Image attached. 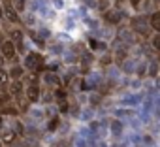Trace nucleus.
Segmentation results:
<instances>
[{
  "mask_svg": "<svg viewBox=\"0 0 160 147\" xmlns=\"http://www.w3.org/2000/svg\"><path fill=\"white\" fill-rule=\"evenodd\" d=\"M23 66L27 72H32V74H40L45 70V57L40 53V51H30V53H25V58H23Z\"/></svg>",
  "mask_w": 160,
  "mask_h": 147,
  "instance_id": "obj_1",
  "label": "nucleus"
},
{
  "mask_svg": "<svg viewBox=\"0 0 160 147\" xmlns=\"http://www.w3.org/2000/svg\"><path fill=\"white\" fill-rule=\"evenodd\" d=\"M130 28L136 32V34H139V36H143V38H147V36H151V25H149V15H134L132 19H130Z\"/></svg>",
  "mask_w": 160,
  "mask_h": 147,
  "instance_id": "obj_2",
  "label": "nucleus"
},
{
  "mask_svg": "<svg viewBox=\"0 0 160 147\" xmlns=\"http://www.w3.org/2000/svg\"><path fill=\"white\" fill-rule=\"evenodd\" d=\"M42 96V87H40V79L38 78H30L25 83V98L30 104H36Z\"/></svg>",
  "mask_w": 160,
  "mask_h": 147,
  "instance_id": "obj_3",
  "label": "nucleus"
},
{
  "mask_svg": "<svg viewBox=\"0 0 160 147\" xmlns=\"http://www.w3.org/2000/svg\"><path fill=\"white\" fill-rule=\"evenodd\" d=\"M0 53L4 55L6 62H8V60L13 62V60H17V57H19V53H17V49H15V45H13V42H12L10 38H6V40L2 42V45H0Z\"/></svg>",
  "mask_w": 160,
  "mask_h": 147,
  "instance_id": "obj_4",
  "label": "nucleus"
},
{
  "mask_svg": "<svg viewBox=\"0 0 160 147\" xmlns=\"http://www.w3.org/2000/svg\"><path fill=\"white\" fill-rule=\"evenodd\" d=\"M10 40L13 42L17 53L23 55V53H25V34H23V30H21V28H12V32H10Z\"/></svg>",
  "mask_w": 160,
  "mask_h": 147,
  "instance_id": "obj_5",
  "label": "nucleus"
},
{
  "mask_svg": "<svg viewBox=\"0 0 160 147\" xmlns=\"http://www.w3.org/2000/svg\"><path fill=\"white\" fill-rule=\"evenodd\" d=\"M8 93H10V96L13 100L25 96V83H23V79H12L10 85H8Z\"/></svg>",
  "mask_w": 160,
  "mask_h": 147,
  "instance_id": "obj_6",
  "label": "nucleus"
},
{
  "mask_svg": "<svg viewBox=\"0 0 160 147\" xmlns=\"http://www.w3.org/2000/svg\"><path fill=\"white\" fill-rule=\"evenodd\" d=\"M19 139V136L12 130V126H4V130L0 132V141L4 143V147H13V143Z\"/></svg>",
  "mask_w": 160,
  "mask_h": 147,
  "instance_id": "obj_7",
  "label": "nucleus"
},
{
  "mask_svg": "<svg viewBox=\"0 0 160 147\" xmlns=\"http://www.w3.org/2000/svg\"><path fill=\"white\" fill-rule=\"evenodd\" d=\"M2 8H4V17H6L10 23H13V25H15V23H21V15L15 12V8L12 6L10 0H4V6H2Z\"/></svg>",
  "mask_w": 160,
  "mask_h": 147,
  "instance_id": "obj_8",
  "label": "nucleus"
},
{
  "mask_svg": "<svg viewBox=\"0 0 160 147\" xmlns=\"http://www.w3.org/2000/svg\"><path fill=\"white\" fill-rule=\"evenodd\" d=\"M122 19H124V13H122L121 10H117V8H115V10H108V12H106V21H108V23H111V25H119Z\"/></svg>",
  "mask_w": 160,
  "mask_h": 147,
  "instance_id": "obj_9",
  "label": "nucleus"
},
{
  "mask_svg": "<svg viewBox=\"0 0 160 147\" xmlns=\"http://www.w3.org/2000/svg\"><path fill=\"white\" fill-rule=\"evenodd\" d=\"M25 66L23 64H13L10 70H8V76H10V79H23L25 78Z\"/></svg>",
  "mask_w": 160,
  "mask_h": 147,
  "instance_id": "obj_10",
  "label": "nucleus"
},
{
  "mask_svg": "<svg viewBox=\"0 0 160 147\" xmlns=\"http://www.w3.org/2000/svg\"><path fill=\"white\" fill-rule=\"evenodd\" d=\"M149 25H151V30H154L156 34H160V10L151 12V15H149Z\"/></svg>",
  "mask_w": 160,
  "mask_h": 147,
  "instance_id": "obj_11",
  "label": "nucleus"
},
{
  "mask_svg": "<svg viewBox=\"0 0 160 147\" xmlns=\"http://www.w3.org/2000/svg\"><path fill=\"white\" fill-rule=\"evenodd\" d=\"M12 100H13V98L10 96V93H8V91H4V89L0 91V109L8 108V106L12 104Z\"/></svg>",
  "mask_w": 160,
  "mask_h": 147,
  "instance_id": "obj_12",
  "label": "nucleus"
},
{
  "mask_svg": "<svg viewBox=\"0 0 160 147\" xmlns=\"http://www.w3.org/2000/svg\"><path fill=\"white\" fill-rule=\"evenodd\" d=\"M10 76H8V70L4 68V70H0V91L2 89H8V85H10Z\"/></svg>",
  "mask_w": 160,
  "mask_h": 147,
  "instance_id": "obj_13",
  "label": "nucleus"
},
{
  "mask_svg": "<svg viewBox=\"0 0 160 147\" xmlns=\"http://www.w3.org/2000/svg\"><path fill=\"white\" fill-rule=\"evenodd\" d=\"M12 2V6L15 8V12L21 15V13H25V10H27V0H10Z\"/></svg>",
  "mask_w": 160,
  "mask_h": 147,
  "instance_id": "obj_14",
  "label": "nucleus"
},
{
  "mask_svg": "<svg viewBox=\"0 0 160 147\" xmlns=\"http://www.w3.org/2000/svg\"><path fill=\"white\" fill-rule=\"evenodd\" d=\"M28 106H30V102H28L25 96H21V98H17V100H15V108H17V109H21V111H27V108H28Z\"/></svg>",
  "mask_w": 160,
  "mask_h": 147,
  "instance_id": "obj_15",
  "label": "nucleus"
},
{
  "mask_svg": "<svg viewBox=\"0 0 160 147\" xmlns=\"http://www.w3.org/2000/svg\"><path fill=\"white\" fill-rule=\"evenodd\" d=\"M12 130H13V132H15V134L21 138V136H23V123H21V121H13V124H12Z\"/></svg>",
  "mask_w": 160,
  "mask_h": 147,
  "instance_id": "obj_16",
  "label": "nucleus"
},
{
  "mask_svg": "<svg viewBox=\"0 0 160 147\" xmlns=\"http://www.w3.org/2000/svg\"><path fill=\"white\" fill-rule=\"evenodd\" d=\"M128 4H130V8H132V10L139 12V10L143 8V0H128Z\"/></svg>",
  "mask_w": 160,
  "mask_h": 147,
  "instance_id": "obj_17",
  "label": "nucleus"
},
{
  "mask_svg": "<svg viewBox=\"0 0 160 147\" xmlns=\"http://www.w3.org/2000/svg\"><path fill=\"white\" fill-rule=\"evenodd\" d=\"M151 45H152L156 51H160V34H154V36L151 38Z\"/></svg>",
  "mask_w": 160,
  "mask_h": 147,
  "instance_id": "obj_18",
  "label": "nucleus"
},
{
  "mask_svg": "<svg viewBox=\"0 0 160 147\" xmlns=\"http://www.w3.org/2000/svg\"><path fill=\"white\" fill-rule=\"evenodd\" d=\"M121 132H122V124L115 121V123H113V134H115V136H119Z\"/></svg>",
  "mask_w": 160,
  "mask_h": 147,
  "instance_id": "obj_19",
  "label": "nucleus"
},
{
  "mask_svg": "<svg viewBox=\"0 0 160 147\" xmlns=\"http://www.w3.org/2000/svg\"><path fill=\"white\" fill-rule=\"evenodd\" d=\"M6 68V58H4V55L0 53V70H4Z\"/></svg>",
  "mask_w": 160,
  "mask_h": 147,
  "instance_id": "obj_20",
  "label": "nucleus"
},
{
  "mask_svg": "<svg viewBox=\"0 0 160 147\" xmlns=\"http://www.w3.org/2000/svg\"><path fill=\"white\" fill-rule=\"evenodd\" d=\"M4 130V119H2V115H0V132Z\"/></svg>",
  "mask_w": 160,
  "mask_h": 147,
  "instance_id": "obj_21",
  "label": "nucleus"
},
{
  "mask_svg": "<svg viewBox=\"0 0 160 147\" xmlns=\"http://www.w3.org/2000/svg\"><path fill=\"white\" fill-rule=\"evenodd\" d=\"M0 147H4V143H2V141H0Z\"/></svg>",
  "mask_w": 160,
  "mask_h": 147,
  "instance_id": "obj_22",
  "label": "nucleus"
},
{
  "mask_svg": "<svg viewBox=\"0 0 160 147\" xmlns=\"http://www.w3.org/2000/svg\"><path fill=\"white\" fill-rule=\"evenodd\" d=\"M158 10H160V0H158Z\"/></svg>",
  "mask_w": 160,
  "mask_h": 147,
  "instance_id": "obj_23",
  "label": "nucleus"
}]
</instances>
